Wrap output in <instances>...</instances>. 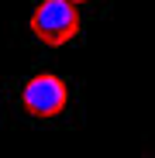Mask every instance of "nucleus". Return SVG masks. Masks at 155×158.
Segmentation results:
<instances>
[{
  "mask_svg": "<svg viewBox=\"0 0 155 158\" xmlns=\"http://www.w3.org/2000/svg\"><path fill=\"white\" fill-rule=\"evenodd\" d=\"M31 35L41 45L59 48L80 35V10L72 0H41L31 14Z\"/></svg>",
  "mask_w": 155,
  "mask_h": 158,
  "instance_id": "nucleus-1",
  "label": "nucleus"
},
{
  "mask_svg": "<svg viewBox=\"0 0 155 158\" xmlns=\"http://www.w3.org/2000/svg\"><path fill=\"white\" fill-rule=\"evenodd\" d=\"M72 4H83V0H72Z\"/></svg>",
  "mask_w": 155,
  "mask_h": 158,
  "instance_id": "nucleus-3",
  "label": "nucleus"
},
{
  "mask_svg": "<svg viewBox=\"0 0 155 158\" xmlns=\"http://www.w3.org/2000/svg\"><path fill=\"white\" fill-rule=\"evenodd\" d=\"M66 103H69V89L59 76H52V72H38L31 76L28 83H24L21 89V107L24 114H31L38 120H52V117H59L66 110Z\"/></svg>",
  "mask_w": 155,
  "mask_h": 158,
  "instance_id": "nucleus-2",
  "label": "nucleus"
}]
</instances>
